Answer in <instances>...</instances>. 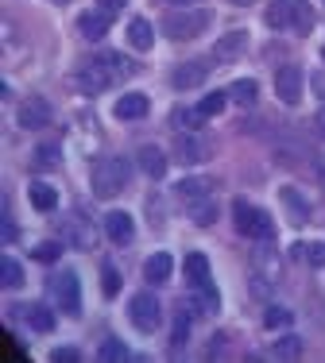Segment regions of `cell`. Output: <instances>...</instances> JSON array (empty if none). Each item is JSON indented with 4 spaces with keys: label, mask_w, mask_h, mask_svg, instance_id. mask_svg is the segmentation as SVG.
I'll return each mask as SVG.
<instances>
[{
    "label": "cell",
    "mask_w": 325,
    "mask_h": 363,
    "mask_svg": "<svg viewBox=\"0 0 325 363\" xmlns=\"http://www.w3.org/2000/svg\"><path fill=\"white\" fill-rule=\"evenodd\" d=\"M35 167H58V143H43L35 151Z\"/></svg>",
    "instance_id": "cell-37"
},
{
    "label": "cell",
    "mask_w": 325,
    "mask_h": 363,
    "mask_svg": "<svg viewBox=\"0 0 325 363\" xmlns=\"http://www.w3.org/2000/svg\"><path fill=\"white\" fill-rule=\"evenodd\" d=\"M290 321H294V313L283 309V306H271L268 313H263V325H268V328H287Z\"/></svg>",
    "instance_id": "cell-35"
},
{
    "label": "cell",
    "mask_w": 325,
    "mask_h": 363,
    "mask_svg": "<svg viewBox=\"0 0 325 363\" xmlns=\"http://www.w3.org/2000/svg\"><path fill=\"white\" fill-rule=\"evenodd\" d=\"M170 120H175V128H186V132H194V128H198L205 116H202L198 108H175V116H170Z\"/></svg>",
    "instance_id": "cell-34"
},
{
    "label": "cell",
    "mask_w": 325,
    "mask_h": 363,
    "mask_svg": "<svg viewBox=\"0 0 325 363\" xmlns=\"http://www.w3.org/2000/svg\"><path fill=\"white\" fill-rule=\"evenodd\" d=\"M0 274H4V286H8V290H20V286H23V267L16 263L12 255L0 259Z\"/></svg>",
    "instance_id": "cell-30"
},
{
    "label": "cell",
    "mask_w": 325,
    "mask_h": 363,
    "mask_svg": "<svg viewBox=\"0 0 325 363\" xmlns=\"http://www.w3.org/2000/svg\"><path fill=\"white\" fill-rule=\"evenodd\" d=\"M128 43H132V50H151V43H155V28H151L143 16H136V20L128 23Z\"/></svg>",
    "instance_id": "cell-22"
},
{
    "label": "cell",
    "mask_w": 325,
    "mask_h": 363,
    "mask_svg": "<svg viewBox=\"0 0 325 363\" xmlns=\"http://www.w3.org/2000/svg\"><path fill=\"white\" fill-rule=\"evenodd\" d=\"M50 290H55V301L58 309H62L66 317H82V282L74 271H58L55 282H50Z\"/></svg>",
    "instance_id": "cell-6"
},
{
    "label": "cell",
    "mask_w": 325,
    "mask_h": 363,
    "mask_svg": "<svg viewBox=\"0 0 325 363\" xmlns=\"http://www.w3.org/2000/svg\"><path fill=\"white\" fill-rule=\"evenodd\" d=\"M109 20H113V16H105V12H82V16H78V31H82V39L101 43V39L109 35Z\"/></svg>",
    "instance_id": "cell-16"
},
{
    "label": "cell",
    "mask_w": 325,
    "mask_h": 363,
    "mask_svg": "<svg viewBox=\"0 0 325 363\" xmlns=\"http://www.w3.org/2000/svg\"><path fill=\"white\" fill-rule=\"evenodd\" d=\"M50 105L43 97H28V101H20V108H16V124L23 128V132H39V128H47L50 124Z\"/></svg>",
    "instance_id": "cell-7"
},
{
    "label": "cell",
    "mask_w": 325,
    "mask_h": 363,
    "mask_svg": "<svg viewBox=\"0 0 325 363\" xmlns=\"http://www.w3.org/2000/svg\"><path fill=\"white\" fill-rule=\"evenodd\" d=\"M302 259L310 267H325V240H318V244H302Z\"/></svg>",
    "instance_id": "cell-36"
},
{
    "label": "cell",
    "mask_w": 325,
    "mask_h": 363,
    "mask_svg": "<svg viewBox=\"0 0 325 363\" xmlns=\"http://www.w3.org/2000/svg\"><path fill=\"white\" fill-rule=\"evenodd\" d=\"M310 85H314V89H318V97L325 101V74H321V70H318V74L310 77Z\"/></svg>",
    "instance_id": "cell-41"
},
{
    "label": "cell",
    "mask_w": 325,
    "mask_h": 363,
    "mask_svg": "<svg viewBox=\"0 0 325 363\" xmlns=\"http://www.w3.org/2000/svg\"><path fill=\"white\" fill-rule=\"evenodd\" d=\"M78 348H55L50 352V363H78Z\"/></svg>",
    "instance_id": "cell-39"
},
{
    "label": "cell",
    "mask_w": 325,
    "mask_h": 363,
    "mask_svg": "<svg viewBox=\"0 0 325 363\" xmlns=\"http://www.w3.org/2000/svg\"><path fill=\"white\" fill-rule=\"evenodd\" d=\"M105 232H109V240H113V244H132V236H136V220L132 217H128V213H121V209H116V213H109V217H105Z\"/></svg>",
    "instance_id": "cell-14"
},
{
    "label": "cell",
    "mask_w": 325,
    "mask_h": 363,
    "mask_svg": "<svg viewBox=\"0 0 325 363\" xmlns=\"http://www.w3.org/2000/svg\"><path fill=\"white\" fill-rule=\"evenodd\" d=\"M128 178H132V162L121 159V155H105V159L93 162L89 170V186H93V197L101 201H113V197L124 194Z\"/></svg>",
    "instance_id": "cell-2"
},
{
    "label": "cell",
    "mask_w": 325,
    "mask_h": 363,
    "mask_svg": "<svg viewBox=\"0 0 325 363\" xmlns=\"http://www.w3.org/2000/svg\"><path fill=\"white\" fill-rule=\"evenodd\" d=\"M28 197H31V205H35L39 213H55L58 209V194H55V186H47V182H31Z\"/></svg>",
    "instance_id": "cell-24"
},
{
    "label": "cell",
    "mask_w": 325,
    "mask_h": 363,
    "mask_svg": "<svg viewBox=\"0 0 325 363\" xmlns=\"http://www.w3.org/2000/svg\"><path fill=\"white\" fill-rule=\"evenodd\" d=\"M314 124H318V132H321V135H325V105H321V108H318V116H314Z\"/></svg>",
    "instance_id": "cell-42"
},
{
    "label": "cell",
    "mask_w": 325,
    "mask_h": 363,
    "mask_svg": "<svg viewBox=\"0 0 325 363\" xmlns=\"http://www.w3.org/2000/svg\"><path fill=\"white\" fill-rule=\"evenodd\" d=\"M182 271H186V279H190V286H194V290H198V286H209V259H205L202 252L186 255Z\"/></svg>",
    "instance_id": "cell-21"
},
{
    "label": "cell",
    "mask_w": 325,
    "mask_h": 363,
    "mask_svg": "<svg viewBox=\"0 0 325 363\" xmlns=\"http://www.w3.org/2000/svg\"><path fill=\"white\" fill-rule=\"evenodd\" d=\"M136 162H140V170L148 178H162V174H167V151L155 147V143H143L140 151H136Z\"/></svg>",
    "instance_id": "cell-13"
},
{
    "label": "cell",
    "mask_w": 325,
    "mask_h": 363,
    "mask_svg": "<svg viewBox=\"0 0 325 363\" xmlns=\"http://www.w3.org/2000/svg\"><path fill=\"white\" fill-rule=\"evenodd\" d=\"M209 186H213L209 178H182L175 189H178L182 201H198V197H209Z\"/></svg>",
    "instance_id": "cell-26"
},
{
    "label": "cell",
    "mask_w": 325,
    "mask_h": 363,
    "mask_svg": "<svg viewBox=\"0 0 325 363\" xmlns=\"http://www.w3.org/2000/svg\"><path fill=\"white\" fill-rule=\"evenodd\" d=\"M132 74H136V62H128V58L116 55V50H105V55L89 58V62L78 70V85L85 93H105V89H113V85L128 82Z\"/></svg>",
    "instance_id": "cell-1"
},
{
    "label": "cell",
    "mask_w": 325,
    "mask_h": 363,
    "mask_svg": "<svg viewBox=\"0 0 325 363\" xmlns=\"http://www.w3.org/2000/svg\"><path fill=\"white\" fill-rule=\"evenodd\" d=\"M128 321H132L140 333H155L162 325V306L155 294H136L132 301H128Z\"/></svg>",
    "instance_id": "cell-5"
},
{
    "label": "cell",
    "mask_w": 325,
    "mask_h": 363,
    "mask_svg": "<svg viewBox=\"0 0 325 363\" xmlns=\"http://www.w3.org/2000/svg\"><path fill=\"white\" fill-rule=\"evenodd\" d=\"M271 356H275V359H298V356H302V340H298V336H279V340L275 344H271Z\"/></svg>",
    "instance_id": "cell-27"
},
{
    "label": "cell",
    "mask_w": 325,
    "mask_h": 363,
    "mask_svg": "<svg viewBox=\"0 0 325 363\" xmlns=\"http://www.w3.org/2000/svg\"><path fill=\"white\" fill-rule=\"evenodd\" d=\"M62 244L66 247H78V252H89V247H97V232H93V224L85 217H66L62 220Z\"/></svg>",
    "instance_id": "cell-8"
},
{
    "label": "cell",
    "mask_w": 325,
    "mask_h": 363,
    "mask_svg": "<svg viewBox=\"0 0 325 363\" xmlns=\"http://www.w3.org/2000/svg\"><path fill=\"white\" fill-rule=\"evenodd\" d=\"M190 220L202 224V228H209V224L217 220V201H213V197H198V201H190Z\"/></svg>",
    "instance_id": "cell-25"
},
{
    "label": "cell",
    "mask_w": 325,
    "mask_h": 363,
    "mask_svg": "<svg viewBox=\"0 0 325 363\" xmlns=\"http://www.w3.org/2000/svg\"><path fill=\"white\" fill-rule=\"evenodd\" d=\"M213 23V12H205V8H186V12H167L162 16V31H167V39H198L205 28Z\"/></svg>",
    "instance_id": "cell-4"
},
{
    "label": "cell",
    "mask_w": 325,
    "mask_h": 363,
    "mask_svg": "<svg viewBox=\"0 0 325 363\" xmlns=\"http://www.w3.org/2000/svg\"><path fill=\"white\" fill-rule=\"evenodd\" d=\"M148 108H151V101L143 97V93H124V97L113 105L116 120H143V116H148Z\"/></svg>",
    "instance_id": "cell-17"
},
{
    "label": "cell",
    "mask_w": 325,
    "mask_h": 363,
    "mask_svg": "<svg viewBox=\"0 0 325 363\" xmlns=\"http://www.w3.org/2000/svg\"><path fill=\"white\" fill-rule=\"evenodd\" d=\"M186 336H190V313H186V306H178V313H175V348H182L186 344Z\"/></svg>",
    "instance_id": "cell-33"
},
{
    "label": "cell",
    "mask_w": 325,
    "mask_h": 363,
    "mask_svg": "<svg viewBox=\"0 0 325 363\" xmlns=\"http://www.w3.org/2000/svg\"><path fill=\"white\" fill-rule=\"evenodd\" d=\"M170 271H175V259H170L167 252H159V255H151L148 263H143V279L151 282V286H162V282L170 279Z\"/></svg>",
    "instance_id": "cell-19"
},
{
    "label": "cell",
    "mask_w": 325,
    "mask_h": 363,
    "mask_svg": "<svg viewBox=\"0 0 325 363\" xmlns=\"http://www.w3.org/2000/svg\"><path fill=\"white\" fill-rule=\"evenodd\" d=\"M233 224H236V232L248 236V240H271V232H275L271 217L260 209V205L248 201V197H236L233 201Z\"/></svg>",
    "instance_id": "cell-3"
},
{
    "label": "cell",
    "mask_w": 325,
    "mask_h": 363,
    "mask_svg": "<svg viewBox=\"0 0 325 363\" xmlns=\"http://www.w3.org/2000/svg\"><path fill=\"white\" fill-rule=\"evenodd\" d=\"M321 58H325V47H321Z\"/></svg>",
    "instance_id": "cell-46"
},
{
    "label": "cell",
    "mask_w": 325,
    "mask_h": 363,
    "mask_svg": "<svg viewBox=\"0 0 325 363\" xmlns=\"http://www.w3.org/2000/svg\"><path fill=\"white\" fill-rule=\"evenodd\" d=\"M314 23H318V12L310 8V0H290V31H298V35H310Z\"/></svg>",
    "instance_id": "cell-18"
},
{
    "label": "cell",
    "mask_w": 325,
    "mask_h": 363,
    "mask_svg": "<svg viewBox=\"0 0 325 363\" xmlns=\"http://www.w3.org/2000/svg\"><path fill=\"white\" fill-rule=\"evenodd\" d=\"M228 105V89H217V93H205V97L198 101V112L202 116H221Z\"/></svg>",
    "instance_id": "cell-28"
},
{
    "label": "cell",
    "mask_w": 325,
    "mask_h": 363,
    "mask_svg": "<svg viewBox=\"0 0 325 363\" xmlns=\"http://www.w3.org/2000/svg\"><path fill=\"white\" fill-rule=\"evenodd\" d=\"M31 255H35L39 263H55V259L62 255V247H58V244H50V240H47V244H39V247H35V252H31Z\"/></svg>",
    "instance_id": "cell-38"
},
{
    "label": "cell",
    "mask_w": 325,
    "mask_h": 363,
    "mask_svg": "<svg viewBox=\"0 0 325 363\" xmlns=\"http://www.w3.org/2000/svg\"><path fill=\"white\" fill-rule=\"evenodd\" d=\"M23 321L28 328H35V333H55V313H50L47 306H39V301H31V306H20Z\"/></svg>",
    "instance_id": "cell-20"
},
{
    "label": "cell",
    "mask_w": 325,
    "mask_h": 363,
    "mask_svg": "<svg viewBox=\"0 0 325 363\" xmlns=\"http://www.w3.org/2000/svg\"><path fill=\"white\" fill-rule=\"evenodd\" d=\"M302 89H306V74H302V66H283V70L275 74V93H279V101L283 105H298L302 101Z\"/></svg>",
    "instance_id": "cell-9"
},
{
    "label": "cell",
    "mask_w": 325,
    "mask_h": 363,
    "mask_svg": "<svg viewBox=\"0 0 325 363\" xmlns=\"http://www.w3.org/2000/svg\"><path fill=\"white\" fill-rule=\"evenodd\" d=\"M101 290H105V298H116V294H121V274H116L113 263L101 267Z\"/></svg>",
    "instance_id": "cell-31"
},
{
    "label": "cell",
    "mask_w": 325,
    "mask_h": 363,
    "mask_svg": "<svg viewBox=\"0 0 325 363\" xmlns=\"http://www.w3.org/2000/svg\"><path fill=\"white\" fill-rule=\"evenodd\" d=\"M255 97H260V85H255L252 77H241V82L228 85V101H233V105H241V108H252Z\"/></svg>",
    "instance_id": "cell-23"
},
{
    "label": "cell",
    "mask_w": 325,
    "mask_h": 363,
    "mask_svg": "<svg viewBox=\"0 0 325 363\" xmlns=\"http://www.w3.org/2000/svg\"><path fill=\"white\" fill-rule=\"evenodd\" d=\"M97 356L105 359V363H124V359H132L121 340H105V344H101V352H97Z\"/></svg>",
    "instance_id": "cell-32"
},
{
    "label": "cell",
    "mask_w": 325,
    "mask_h": 363,
    "mask_svg": "<svg viewBox=\"0 0 325 363\" xmlns=\"http://www.w3.org/2000/svg\"><path fill=\"white\" fill-rule=\"evenodd\" d=\"M170 4H194V0H170Z\"/></svg>",
    "instance_id": "cell-44"
},
{
    "label": "cell",
    "mask_w": 325,
    "mask_h": 363,
    "mask_svg": "<svg viewBox=\"0 0 325 363\" xmlns=\"http://www.w3.org/2000/svg\"><path fill=\"white\" fill-rule=\"evenodd\" d=\"M279 201H283V209L290 213V220H294V224H306V220L314 217V213H310V201H306V197L298 194L294 186H283V189H279Z\"/></svg>",
    "instance_id": "cell-15"
},
{
    "label": "cell",
    "mask_w": 325,
    "mask_h": 363,
    "mask_svg": "<svg viewBox=\"0 0 325 363\" xmlns=\"http://www.w3.org/2000/svg\"><path fill=\"white\" fill-rule=\"evenodd\" d=\"M268 28H275V31H283V28H290V0H275V4L268 8Z\"/></svg>",
    "instance_id": "cell-29"
},
{
    "label": "cell",
    "mask_w": 325,
    "mask_h": 363,
    "mask_svg": "<svg viewBox=\"0 0 325 363\" xmlns=\"http://www.w3.org/2000/svg\"><path fill=\"white\" fill-rule=\"evenodd\" d=\"M213 66H217L213 58H190V62H182L175 74H170V85H175V89H198L205 77H209Z\"/></svg>",
    "instance_id": "cell-10"
},
{
    "label": "cell",
    "mask_w": 325,
    "mask_h": 363,
    "mask_svg": "<svg viewBox=\"0 0 325 363\" xmlns=\"http://www.w3.org/2000/svg\"><path fill=\"white\" fill-rule=\"evenodd\" d=\"M55 4H66V0H55Z\"/></svg>",
    "instance_id": "cell-45"
},
{
    "label": "cell",
    "mask_w": 325,
    "mask_h": 363,
    "mask_svg": "<svg viewBox=\"0 0 325 363\" xmlns=\"http://www.w3.org/2000/svg\"><path fill=\"white\" fill-rule=\"evenodd\" d=\"M175 159L182 167H198V162L209 159V143L198 140V135H178L175 140Z\"/></svg>",
    "instance_id": "cell-12"
},
{
    "label": "cell",
    "mask_w": 325,
    "mask_h": 363,
    "mask_svg": "<svg viewBox=\"0 0 325 363\" xmlns=\"http://www.w3.org/2000/svg\"><path fill=\"white\" fill-rule=\"evenodd\" d=\"M124 8V0H97V12H105V16H116Z\"/></svg>",
    "instance_id": "cell-40"
},
{
    "label": "cell",
    "mask_w": 325,
    "mask_h": 363,
    "mask_svg": "<svg viewBox=\"0 0 325 363\" xmlns=\"http://www.w3.org/2000/svg\"><path fill=\"white\" fill-rule=\"evenodd\" d=\"M248 50V31L244 28H233V31H225V35H221L217 43H213V62H236V58H241Z\"/></svg>",
    "instance_id": "cell-11"
},
{
    "label": "cell",
    "mask_w": 325,
    "mask_h": 363,
    "mask_svg": "<svg viewBox=\"0 0 325 363\" xmlns=\"http://www.w3.org/2000/svg\"><path fill=\"white\" fill-rule=\"evenodd\" d=\"M233 4H241V8H248V4H255V0H233Z\"/></svg>",
    "instance_id": "cell-43"
}]
</instances>
